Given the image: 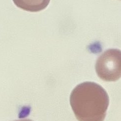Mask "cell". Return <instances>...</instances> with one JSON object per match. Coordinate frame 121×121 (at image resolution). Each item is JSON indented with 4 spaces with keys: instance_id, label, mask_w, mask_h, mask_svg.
Here are the masks:
<instances>
[{
    "instance_id": "obj_1",
    "label": "cell",
    "mask_w": 121,
    "mask_h": 121,
    "mask_svg": "<svg viewBox=\"0 0 121 121\" xmlns=\"http://www.w3.org/2000/svg\"><path fill=\"white\" fill-rule=\"evenodd\" d=\"M70 104L79 121H104L109 98L101 86L86 82L77 85L72 91Z\"/></svg>"
},
{
    "instance_id": "obj_3",
    "label": "cell",
    "mask_w": 121,
    "mask_h": 121,
    "mask_svg": "<svg viewBox=\"0 0 121 121\" xmlns=\"http://www.w3.org/2000/svg\"><path fill=\"white\" fill-rule=\"evenodd\" d=\"M14 2L18 7L25 10L37 12L46 8L50 1H14Z\"/></svg>"
},
{
    "instance_id": "obj_2",
    "label": "cell",
    "mask_w": 121,
    "mask_h": 121,
    "mask_svg": "<svg viewBox=\"0 0 121 121\" xmlns=\"http://www.w3.org/2000/svg\"><path fill=\"white\" fill-rule=\"evenodd\" d=\"M121 52L118 49H109L104 52L97 60L95 69L102 80L114 82L121 78Z\"/></svg>"
},
{
    "instance_id": "obj_4",
    "label": "cell",
    "mask_w": 121,
    "mask_h": 121,
    "mask_svg": "<svg viewBox=\"0 0 121 121\" xmlns=\"http://www.w3.org/2000/svg\"><path fill=\"white\" fill-rule=\"evenodd\" d=\"M33 121L30 119H23V120H20L18 121Z\"/></svg>"
}]
</instances>
